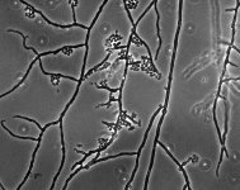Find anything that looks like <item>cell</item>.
<instances>
[{
  "label": "cell",
  "mask_w": 240,
  "mask_h": 190,
  "mask_svg": "<svg viewBox=\"0 0 240 190\" xmlns=\"http://www.w3.org/2000/svg\"><path fill=\"white\" fill-rule=\"evenodd\" d=\"M160 146H161V148H164V149H165V151H167V153H168V155H169V156H170V157H172V160H173V161H174V162L177 163V165H178V166H179V169H180V170H182V173H183V176H184V179H186V181H187V186H186V188H189V181H188V177H187V174H186V171H184V170H183V166H182V163H179L178 161H177V159H175V157H174V156H172V153H170V152H169V151H168V149H167V147H165V146H164L163 143H161V142H160Z\"/></svg>",
  "instance_id": "cell-2"
},
{
  "label": "cell",
  "mask_w": 240,
  "mask_h": 190,
  "mask_svg": "<svg viewBox=\"0 0 240 190\" xmlns=\"http://www.w3.org/2000/svg\"><path fill=\"white\" fill-rule=\"evenodd\" d=\"M236 9V8H235ZM235 9H226V12H235Z\"/></svg>",
  "instance_id": "cell-6"
},
{
  "label": "cell",
  "mask_w": 240,
  "mask_h": 190,
  "mask_svg": "<svg viewBox=\"0 0 240 190\" xmlns=\"http://www.w3.org/2000/svg\"><path fill=\"white\" fill-rule=\"evenodd\" d=\"M97 87H101V89H107V90H109L112 94L117 93V91H120V90H122V85H121V87H118V89H110V87L106 86V85H97Z\"/></svg>",
  "instance_id": "cell-4"
},
{
  "label": "cell",
  "mask_w": 240,
  "mask_h": 190,
  "mask_svg": "<svg viewBox=\"0 0 240 190\" xmlns=\"http://www.w3.org/2000/svg\"><path fill=\"white\" fill-rule=\"evenodd\" d=\"M1 126H3V128H4V129H6V131H8V133L10 134V136H13V137H15V138H19V140H29V141H37V142L39 141L38 138H33V137H23V136H17V134L12 133V132H10V131H9V128H6V126H4V122H1Z\"/></svg>",
  "instance_id": "cell-3"
},
{
  "label": "cell",
  "mask_w": 240,
  "mask_h": 190,
  "mask_svg": "<svg viewBox=\"0 0 240 190\" xmlns=\"http://www.w3.org/2000/svg\"><path fill=\"white\" fill-rule=\"evenodd\" d=\"M22 4H25V5H27V6H29V8H31L32 10H33V12H34V13H37V14H39V15H41L42 18H43V19H45L46 22H47V23H49V24H51V25H55V27H60V28H71V27H80V28H84V29H87V31H88V29H89V28H87L85 27V25H83V24H69V25H61V24H56V23H52V22H50L49 19H47V18L45 17V14H42L41 12H38V10H37V9H34V8H33V6L32 5H29V4H27V3H25V1H22Z\"/></svg>",
  "instance_id": "cell-1"
},
{
  "label": "cell",
  "mask_w": 240,
  "mask_h": 190,
  "mask_svg": "<svg viewBox=\"0 0 240 190\" xmlns=\"http://www.w3.org/2000/svg\"><path fill=\"white\" fill-rule=\"evenodd\" d=\"M103 123H104L106 126H108L110 129H112V128H114V126H116V124H110V123H107V122H103Z\"/></svg>",
  "instance_id": "cell-5"
}]
</instances>
